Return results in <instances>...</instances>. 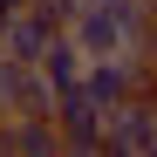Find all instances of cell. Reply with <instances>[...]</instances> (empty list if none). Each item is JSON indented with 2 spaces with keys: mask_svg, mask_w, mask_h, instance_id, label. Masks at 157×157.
Instances as JSON below:
<instances>
[{
  "mask_svg": "<svg viewBox=\"0 0 157 157\" xmlns=\"http://www.w3.org/2000/svg\"><path fill=\"white\" fill-rule=\"evenodd\" d=\"M102 102L89 82H68L55 89V130H62V150H102Z\"/></svg>",
  "mask_w": 157,
  "mask_h": 157,
  "instance_id": "cell-1",
  "label": "cell"
},
{
  "mask_svg": "<svg viewBox=\"0 0 157 157\" xmlns=\"http://www.w3.org/2000/svg\"><path fill=\"white\" fill-rule=\"evenodd\" d=\"M102 150H157V102L130 96L102 116Z\"/></svg>",
  "mask_w": 157,
  "mask_h": 157,
  "instance_id": "cell-2",
  "label": "cell"
}]
</instances>
